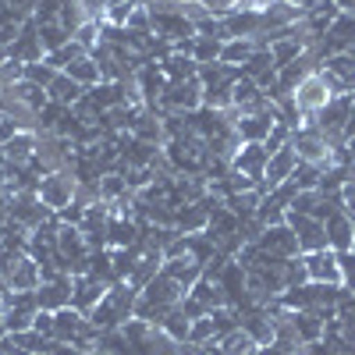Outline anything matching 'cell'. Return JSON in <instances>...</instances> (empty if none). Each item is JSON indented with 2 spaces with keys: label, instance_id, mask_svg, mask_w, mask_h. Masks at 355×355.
<instances>
[{
  "label": "cell",
  "instance_id": "obj_1",
  "mask_svg": "<svg viewBox=\"0 0 355 355\" xmlns=\"http://www.w3.org/2000/svg\"><path fill=\"white\" fill-rule=\"evenodd\" d=\"M259 252L266 256H274V259H295V256H302V245H299V234L291 231V224H266L259 231V239H256Z\"/></svg>",
  "mask_w": 355,
  "mask_h": 355
},
{
  "label": "cell",
  "instance_id": "obj_2",
  "mask_svg": "<svg viewBox=\"0 0 355 355\" xmlns=\"http://www.w3.org/2000/svg\"><path fill=\"white\" fill-rule=\"evenodd\" d=\"M164 114H192L202 107V82L189 78V82H167V89L160 93L157 103Z\"/></svg>",
  "mask_w": 355,
  "mask_h": 355
},
{
  "label": "cell",
  "instance_id": "obj_3",
  "mask_svg": "<svg viewBox=\"0 0 355 355\" xmlns=\"http://www.w3.org/2000/svg\"><path fill=\"white\" fill-rule=\"evenodd\" d=\"M36 192H40V199L50 206L53 214H61L64 206H71V199L78 192V178L71 171H53V174H46L43 182H40Z\"/></svg>",
  "mask_w": 355,
  "mask_h": 355
},
{
  "label": "cell",
  "instance_id": "obj_4",
  "mask_svg": "<svg viewBox=\"0 0 355 355\" xmlns=\"http://www.w3.org/2000/svg\"><path fill=\"white\" fill-rule=\"evenodd\" d=\"M295 103H299V114H302V121H309V117H316L323 107H327L334 96H331V89H327V82H323V75L320 71H313V75H306L302 82H299V89H295Z\"/></svg>",
  "mask_w": 355,
  "mask_h": 355
},
{
  "label": "cell",
  "instance_id": "obj_5",
  "mask_svg": "<svg viewBox=\"0 0 355 355\" xmlns=\"http://www.w3.org/2000/svg\"><path fill=\"white\" fill-rule=\"evenodd\" d=\"M277 121H281V110H277V103H270L259 114H239L234 117V132H239L242 142H266V135H270V128Z\"/></svg>",
  "mask_w": 355,
  "mask_h": 355
},
{
  "label": "cell",
  "instance_id": "obj_6",
  "mask_svg": "<svg viewBox=\"0 0 355 355\" xmlns=\"http://www.w3.org/2000/svg\"><path fill=\"white\" fill-rule=\"evenodd\" d=\"M266 160H270V153L263 150V142H242V146H239V153H234V160H231V167L239 171V174H245V178H252L256 189L263 192Z\"/></svg>",
  "mask_w": 355,
  "mask_h": 355
},
{
  "label": "cell",
  "instance_id": "obj_7",
  "mask_svg": "<svg viewBox=\"0 0 355 355\" xmlns=\"http://www.w3.org/2000/svg\"><path fill=\"white\" fill-rule=\"evenodd\" d=\"M220 25H224V40H256V36L266 33L263 11H252V8L231 11L227 18H220Z\"/></svg>",
  "mask_w": 355,
  "mask_h": 355
},
{
  "label": "cell",
  "instance_id": "obj_8",
  "mask_svg": "<svg viewBox=\"0 0 355 355\" xmlns=\"http://www.w3.org/2000/svg\"><path fill=\"white\" fill-rule=\"evenodd\" d=\"M302 263H306L309 281H320V284H341V259H338L334 249L302 252Z\"/></svg>",
  "mask_w": 355,
  "mask_h": 355
},
{
  "label": "cell",
  "instance_id": "obj_9",
  "mask_svg": "<svg viewBox=\"0 0 355 355\" xmlns=\"http://www.w3.org/2000/svg\"><path fill=\"white\" fill-rule=\"evenodd\" d=\"M295 167H299V153H295L291 142L284 146V150L270 153V160H266V178H263V196L274 192L277 185H284L288 178L295 174Z\"/></svg>",
  "mask_w": 355,
  "mask_h": 355
},
{
  "label": "cell",
  "instance_id": "obj_10",
  "mask_svg": "<svg viewBox=\"0 0 355 355\" xmlns=\"http://www.w3.org/2000/svg\"><path fill=\"white\" fill-rule=\"evenodd\" d=\"M288 224H291L295 234H299L302 252L331 249V245H327V227H323V220H316V217H302V214H288Z\"/></svg>",
  "mask_w": 355,
  "mask_h": 355
},
{
  "label": "cell",
  "instance_id": "obj_11",
  "mask_svg": "<svg viewBox=\"0 0 355 355\" xmlns=\"http://www.w3.org/2000/svg\"><path fill=\"white\" fill-rule=\"evenodd\" d=\"M103 295H107V284H103V281L89 277V274H75V277H71V306H75L78 313L89 316V313L100 306Z\"/></svg>",
  "mask_w": 355,
  "mask_h": 355
},
{
  "label": "cell",
  "instance_id": "obj_12",
  "mask_svg": "<svg viewBox=\"0 0 355 355\" xmlns=\"http://www.w3.org/2000/svg\"><path fill=\"white\" fill-rule=\"evenodd\" d=\"M323 50L331 53H355V15H338L327 28V36H323Z\"/></svg>",
  "mask_w": 355,
  "mask_h": 355
},
{
  "label": "cell",
  "instance_id": "obj_13",
  "mask_svg": "<svg viewBox=\"0 0 355 355\" xmlns=\"http://www.w3.org/2000/svg\"><path fill=\"white\" fill-rule=\"evenodd\" d=\"M11 57H15V61H21V64H36V61H43V57H46V50L40 43V33H36V18H25L18 40L11 43Z\"/></svg>",
  "mask_w": 355,
  "mask_h": 355
},
{
  "label": "cell",
  "instance_id": "obj_14",
  "mask_svg": "<svg viewBox=\"0 0 355 355\" xmlns=\"http://www.w3.org/2000/svg\"><path fill=\"white\" fill-rule=\"evenodd\" d=\"M242 313V331H249L252 334V341L259 345V348H266L274 341V316H270V309L266 306H249V309H239Z\"/></svg>",
  "mask_w": 355,
  "mask_h": 355
},
{
  "label": "cell",
  "instance_id": "obj_15",
  "mask_svg": "<svg viewBox=\"0 0 355 355\" xmlns=\"http://www.w3.org/2000/svg\"><path fill=\"white\" fill-rule=\"evenodd\" d=\"M36 299H40V309H46V313L71 306V274H61L57 281H43L36 288Z\"/></svg>",
  "mask_w": 355,
  "mask_h": 355
},
{
  "label": "cell",
  "instance_id": "obj_16",
  "mask_svg": "<svg viewBox=\"0 0 355 355\" xmlns=\"http://www.w3.org/2000/svg\"><path fill=\"white\" fill-rule=\"evenodd\" d=\"M43 284V270H40V263L33 256H18L15 266H11V274H8V288L11 291H36Z\"/></svg>",
  "mask_w": 355,
  "mask_h": 355
},
{
  "label": "cell",
  "instance_id": "obj_17",
  "mask_svg": "<svg viewBox=\"0 0 355 355\" xmlns=\"http://www.w3.org/2000/svg\"><path fill=\"white\" fill-rule=\"evenodd\" d=\"M323 227H327V245H331L334 252H348V249H352V242H355V224H352V217H348L345 210L327 214Z\"/></svg>",
  "mask_w": 355,
  "mask_h": 355
},
{
  "label": "cell",
  "instance_id": "obj_18",
  "mask_svg": "<svg viewBox=\"0 0 355 355\" xmlns=\"http://www.w3.org/2000/svg\"><path fill=\"white\" fill-rule=\"evenodd\" d=\"M242 78H252V82L263 89V93H266V89L277 82V64H274L270 50H256L249 61L242 64Z\"/></svg>",
  "mask_w": 355,
  "mask_h": 355
},
{
  "label": "cell",
  "instance_id": "obj_19",
  "mask_svg": "<svg viewBox=\"0 0 355 355\" xmlns=\"http://www.w3.org/2000/svg\"><path fill=\"white\" fill-rule=\"evenodd\" d=\"M36 142H40V135H36V132H18L15 139H8L4 146H0V157H4V164L25 167L28 160L36 157Z\"/></svg>",
  "mask_w": 355,
  "mask_h": 355
},
{
  "label": "cell",
  "instance_id": "obj_20",
  "mask_svg": "<svg viewBox=\"0 0 355 355\" xmlns=\"http://www.w3.org/2000/svg\"><path fill=\"white\" fill-rule=\"evenodd\" d=\"M192 299H199L202 306H206V313H214V309H220V306H227V295H224V288H220V281L217 277H210V274H202L196 284H192Z\"/></svg>",
  "mask_w": 355,
  "mask_h": 355
},
{
  "label": "cell",
  "instance_id": "obj_21",
  "mask_svg": "<svg viewBox=\"0 0 355 355\" xmlns=\"http://www.w3.org/2000/svg\"><path fill=\"white\" fill-rule=\"evenodd\" d=\"M210 224V210L202 202H189V206H178V217H174V227L182 234H199Z\"/></svg>",
  "mask_w": 355,
  "mask_h": 355
},
{
  "label": "cell",
  "instance_id": "obj_22",
  "mask_svg": "<svg viewBox=\"0 0 355 355\" xmlns=\"http://www.w3.org/2000/svg\"><path fill=\"white\" fill-rule=\"evenodd\" d=\"M164 274L174 277L185 291H192V284L202 277V266H199L192 256H178V259H164Z\"/></svg>",
  "mask_w": 355,
  "mask_h": 355
},
{
  "label": "cell",
  "instance_id": "obj_23",
  "mask_svg": "<svg viewBox=\"0 0 355 355\" xmlns=\"http://www.w3.org/2000/svg\"><path fill=\"white\" fill-rule=\"evenodd\" d=\"M46 96H50V103H61V107H75L82 96H85V89L75 82V78H68L64 71L57 75L50 85H46Z\"/></svg>",
  "mask_w": 355,
  "mask_h": 355
},
{
  "label": "cell",
  "instance_id": "obj_24",
  "mask_svg": "<svg viewBox=\"0 0 355 355\" xmlns=\"http://www.w3.org/2000/svg\"><path fill=\"white\" fill-rule=\"evenodd\" d=\"M8 89H11V96H15L25 110H33V114H40V110L50 103L46 89L36 85V82H28V78H21V82H15V85H8Z\"/></svg>",
  "mask_w": 355,
  "mask_h": 355
},
{
  "label": "cell",
  "instance_id": "obj_25",
  "mask_svg": "<svg viewBox=\"0 0 355 355\" xmlns=\"http://www.w3.org/2000/svg\"><path fill=\"white\" fill-rule=\"evenodd\" d=\"M167 82H189V78H199V64L192 61L189 53H167L160 61Z\"/></svg>",
  "mask_w": 355,
  "mask_h": 355
},
{
  "label": "cell",
  "instance_id": "obj_26",
  "mask_svg": "<svg viewBox=\"0 0 355 355\" xmlns=\"http://www.w3.org/2000/svg\"><path fill=\"white\" fill-rule=\"evenodd\" d=\"M220 355H259V345L252 341V334L249 331H231V334H224L220 341Z\"/></svg>",
  "mask_w": 355,
  "mask_h": 355
},
{
  "label": "cell",
  "instance_id": "obj_27",
  "mask_svg": "<svg viewBox=\"0 0 355 355\" xmlns=\"http://www.w3.org/2000/svg\"><path fill=\"white\" fill-rule=\"evenodd\" d=\"M302 50H306L302 36H288V40H277V43H270V57H274L277 71H281V68H288L291 61H299V57H302Z\"/></svg>",
  "mask_w": 355,
  "mask_h": 355
},
{
  "label": "cell",
  "instance_id": "obj_28",
  "mask_svg": "<svg viewBox=\"0 0 355 355\" xmlns=\"http://www.w3.org/2000/svg\"><path fill=\"white\" fill-rule=\"evenodd\" d=\"M36 33H40V43H43L46 53H53V50H61L64 43H71V33L61 21H36Z\"/></svg>",
  "mask_w": 355,
  "mask_h": 355
},
{
  "label": "cell",
  "instance_id": "obj_29",
  "mask_svg": "<svg viewBox=\"0 0 355 355\" xmlns=\"http://www.w3.org/2000/svg\"><path fill=\"white\" fill-rule=\"evenodd\" d=\"M64 75H68V78H75L82 89H93V85H100V82H103V75H100V64L93 61V57H82V61L68 64V68H64Z\"/></svg>",
  "mask_w": 355,
  "mask_h": 355
},
{
  "label": "cell",
  "instance_id": "obj_30",
  "mask_svg": "<svg viewBox=\"0 0 355 355\" xmlns=\"http://www.w3.org/2000/svg\"><path fill=\"white\" fill-rule=\"evenodd\" d=\"M220 50H224V40H217V36H196L192 40V61L196 64H214V61H220Z\"/></svg>",
  "mask_w": 355,
  "mask_h": 355
},
{
  "label": "cell",
  "instance_id": "obj_31",
  "mask_svg": "<svg viewBox=\"0 0 355 355\" xmlns=\"http://www.w3.org/2000/svg\"><path fill=\"white\" fill-rule=\"evenodd\" d=\"M132 189H128V182H125V174L121 171H107L103 178H100V199L110 206V202H117V199H125Z\"/></svg>",
  "mask_w": 355,
  "mask_h": 355
},
{
  "label": "cell",
  "instance_id": "obj_32",
  "mask_svg": "<svg viewBox=\"0 0 355 355\" xmlns=\"http://www.w3.org/2000/svg\"><path fill=\"white\" fill-rule=\"evenodd\" d=\"M160 331L171 338V341H178V345H182V341H189V331H192V320L182 313V309H171L167 316H164V323H160Z\"/></svg>",
  "mask_w": 355,
  "mask_h": 355
},
{
  "label": "cell",
  "instance_id": "obj_33",
  "mask_svg": "<svg viewBox=\"0 0 355 355\" xmlns=\"http://www.w3.org/2000/svg\"><path fill=\"white\" fill-rule=\"evenodd\" d=\"M252 53H256V40H227L224 50H220V61H224V64H234V68H242Z\"/></svg>",
  "mask_w": 355,
  "mask_h": 355
},
{
  "label": "cell",
  "instance_id": "obj_34",
  "mask_svg": "<svg viewBox=\"0 0 355 355\" xmlns=\"http://www.w3.org/2000/svg\"><path fill=\"white\" fill-rule=\"evenodd\" d=\"M82 57H89V50L78 43V40H71V43H64L61 50H53V53H46V64L50 68H57V71H64L68 64H75V61H82Z\"/></svg>",
  "mask_w": 355,
  "mask_h": 355
},
{
  "label": "cell",
  "instance_id": "obj_35",
  "mask_svg": "<svg viewBox=\"0 0 355 355\" xmlns=\"http://www.w3.org/2000/svg\"><path fill=\"white\" fill-rule=\"evenodd\" d=\"M320 178H323V167L299 160V167H295V174L288 178V182H291L295 189H299V192H306V189H320Z\"/></svg>",
  "mask_w": 355,
  "mask_h": 355
},
{
  "label": "cell",
  "instance_id": "obj_36",
  "mask_svg": "<svg viewBox=\"0 0 355 355\" xmlns=\"http://www.w3.org/2000/svg\"><path fill=\"white\" fill-rule=\"evenodd\" d=\"M57 21H61V25L68 28V33L75 36V33H78V28H82L89 18H85V11L78 8V0H64V4H61V15H57Z\"/></svg>",
  "mask_w": 355,
  "mask_h": 355
},
{
  "label": "cell",
  "instance_id": "obj_37",
  "mask_svg": "<svg viewBox=\"0 0 355 355\" xmlns=\"http://www.w3.org/2000/svg\"><path fill=\"white\" fill-rule=\"evenodd\" d=\"M189 341H192V345H210V341H217V331H214V320H210V313H206L202 320H192Z\"/></svg>",
  "mask_w": 355,
  "mask_h": 355
},
{
  "label": "cell",
  "instance_id": "obj_38",
  "mask_svg": "<svg viewBox=\"0 0 355 355\" xmlns=\"http://www.w3.org/2000/svg\"><path fill=\"white\" fill-rule=\"evenodd\" d=\"M33 316H36V313L4 309V327H8V338H11V334H21V331H33Z\"/></svg>",
  "mask_w": 355,
  "mask_h": 355
},
{
  "label": "cell",
  "instance_id": "obj_39",
  "mask_svg": "<svg viewBox=\"0 0 355 355\" xmlns=\"http://www.w3.org/2000/svg\"><path fill=\"white\" fill-rule=\"evenodd\" d=\"M57 75H61V71L50 68V64H46V57H43V61H36V64H25V78H28V82H36V85H43V89H46Z\"/></svg>",
  "mask_w": 355,
  "mask_h": 355
},
{
  "label": "cell",
  "instance_id": "obj_40",
  "mask_svg": "<svg viewBox=\"0 0 355 355\" xmlns=\"http://www.w3.org/2000/svg\"><path fill=\"white\" fill-rule=\"evenodd\" d=\"M338 259H341V284L355 291V252H338Z\"/></svg>",
  "mask_w": 355,
  "mask_h": 355
},
{
  "label": "cell",
  "instance_id": "obj_41",
  "mask_svg": "<svg viewBox=\"0 0 355 355\" xmlns=\"http://www.w3.org/2000/svg\"><path fill=\"white\" fill-rule=\"evenodd\" d=\"M57 217H61V224H82L85 220V202H78V199H71V206H64V210L61 214H57Z\"/></svg>",
  "mask_w": 355,
  "mask_h": 355
},
{
  "label": "cell",
  "instance_id": "obj_42",
  "mask_svg": "<svg viewBox=\"0 0 355 355\" xmlns=\"http://www.w3.org/2000/svg\"><path fill=\"white\" fill-rule=\"evenodd\" d=\"M125 28H135V33H150V8H146V4H142V8H135Z\"/></svg>",
  "mask_w": 355,
  "mask_h": 355
},
{
  "label": "cell",
  "instance_id": "obj_43",
  "mask_svg": "<svg viewBox=\"0 0 355 355\" xmlns=\"http://www.w3.org/2000/svg\"><path fill=\"white\" fill-rule=\"evenodd\" d=\"M178 309H182L189 320H202V316H206V306H202L199 299H192V295H185V299L178 302Z\"/></svg>",
  "mask_w": 355,
  "mask_h": 355
},
{
  "label": "cell",
  "instance_id": "obj_44",
  "mask_svg": "<svg viewBox=\"0 0 355 355\" xmlns=\"http://www.w3.org/2000/svg\"><path fill=\"white\" fill-rule=\"evenodd\" d=\"M33 331H40L43 338H53V313L40 309V313L33 316Z\"/></svg>",
  "mask_w": 355,
  "mask_h": 355
},
{
  "label": "cell",
  "instance_id": "obj_45",
  "mask_svg": "<svg viewBox=\"0 0 355 355\" xmlns=\"http://www.w3.org/2000/svg\"><path fill=\"white\" fill-rule=\"evenodd\" d=\"M338 196H341V210H345L348 217H355V182H345Z\"/></svg>",
  "mask_w": 355,
  "mask_h": 355
},
{
  "label": "cell",
  "instance_id": "obj_46",
  "mask_svg": "<svg viewBox=\"0 0 355 355\" xmlns=\"http://www.w3.org/2000/svg\"><path fill=\"white\" fill-rule=\"evenodd\" d=\"M50 355H85V352L75 348V345H64V341H53L50 345Z\"/></svg>",
  "mask_w": 355,
  "mask_h": 355
},
{
  "label": "cell",
  "instance_id": "obj_47",
  "mask_svg": "<svg viewBox=\"0 0 355 355\" xmlns=\"http://www.w3.org/2000/svg\"><path fill=\"white\" fill-rule=\"evenodd\" d=\"M259 355H299V352H291V348H281V345H266V348H259Z\"/></svg>",
  "mask_w": 355,
  "mask_h": 355
},
{
  "label": "cell",
  "instance_id": "obj_48",
  "mask_svg": "<svg viewBox=\"0 0 355 355\" xmlns=\"http://www.w3.org/2000/svg\"><path fill=\"white\" fill-rule=\"evenodd\" d=\"M8 291H11L8 284H0V316H4V309H8Z\"/></svg>",
  "mask_w": 355,
  "mask_h": 355
},
{
  "label": "cell",
  "instance_id": "obj_49",
  "mask_svg": "<svg viewBox=\"0 0 355 355\" xmlns=\"http://www.w3.org/2000/svg\"><path fill=\"white\" fill-rule=\"evenodd\" d=\"M334 4H338L345 15H355V0H334Z\"/></svg>",
  "mask_w": 355,
  "mask_h": 355
},
{
  "label": "cell",
  "instance_id": "obj_50",
  "mask_svg": "<svg viewBox=\"0 0 355 355\" xmlns=\"http://www.w3.org/2000/svg\"><path fill=\"white\" fill-rule=\"evenodd\" d=\"M146 8H160V4H174V0H142Z\"/></svg>",
  "mask_w": 355,
  "mask_h": 355
},
{
  "label": "cell",
  "instance_id": "obj_51",
  "mask_svg": "<svg viewBox=\"0 0 355 355\" xmlns=\"http://www.w3.org/2000/svg\"><path fill=\"white\" fill-rule=\"evenodd\" d=\"M288 4H295V8H302V11H306V8L313 4V0H288Z\"/></svg>",
  "mask_w": 355,
  "mask_h": 355
},
{
  "label": "cell",
  "instance_id": "obj_52",
  "mask_svg": "<svg viewBox=\"0 0 355 355\" xmlns=\"http://www.w3.org/2000/svg\"><path fill=\"white\" fill-rule=\"evenodd\" d=\"M0 338H8V327H4V316H0Z\"/></svg>",
  "mask_w": 355,
  "mask_h": 355
},
{
  "label": "cell",
  "instance_id": "obj_53",
  "mask_svg": "<svg viewBox=\"0 0 355 355\" xmlns=\"http://www.w3.org/2000/svg\"><path fill=\"white\" fill-rule=\"evenodd\" d=\"M189 4H202V0H189Z\"/></svg>",
  "mask_w": 355,
  "mask_h": 355
},
{
  "label": "cell",
  "instance_id": "obj_54",
  "mask_svg": "<svg viewBox=\"0 0 355 355\" xmlns=\"http://www.w3.org/2000/svg\"><path fill=\"white\" fill-rule=\"evenodd\" d=\"M348 252H355V242H352V249H348Z\"/></svg>",
  "mask_w": 355,
  "mask_h": 355
},
{
  "label": "cell",
  "instance_id": "obj_55",
  "mask_svg": "<svg viewBox=\"0 0 355 355\" xmlns=\"http://www.w3.org/2000/svg\"><path fill=\"white\" fill-rule=\"evenodd\" d=\"M352 146H355V139H352Z\"/></svg>",
  "mask_w": 355,
  "mask_h": 355
}]
</instances>
